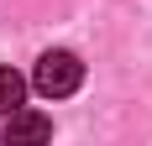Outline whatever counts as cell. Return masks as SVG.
I'll return each instance as SVG.
<instances>
[{
  "mask_svg": "<svg viewBox=\"0 0 152 146\" xmlns=\"http://www.w3.org/2000/svg\"><path fill=\"white\" fill-rule=\"evenodd\" d=\"M79 84H84V63H79L74 52L53 47V52H42V58H37V73H31V89H37L42 99H68V94H74Z\"/></svg>",
  "mask_w": 152,
  "mask_h": 146,
  "instance_id": "obj_1",
  "label": "cell"
},
{
  "mask_svg": "<svg viewBox=\"0 0 152 146\" xmlns=\"http://www.w3.org/2000/svg\"><path fill=\"white\" fill-rule=\"evenodd\" d=\"M47 136H53V120L26 110V104L5 115V141H47Z\"/></svg>",
  "mask_w": 152,
  "mask_h": 146,
  "instance_id": "obj_2",
  "label": "cell"
},
{
  "mask_svg": "<svg viewBox=\"0 0 152 146\" xmlns=\"http://www.w3.org/2000/svg\"><path fill=\"white\" fill-rule=\"evenodd\" d=\"M21 104H26V78L16 68H0V115H11Z\"/></svg>",
  "mask_w": 152,
  "mask_h": 146,
  "instance_id": "obj_3",
  "label": "cell"
}]
</instances>
